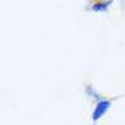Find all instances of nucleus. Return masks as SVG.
Segmentation results:
<instances>
[{
  "label": "nucleus",
  "mask_w": 125,
  "mask_h": 125,
  "mask_svg": "<svg viewBox=\"0 0 125 125\" xmlns=\"http://www.w3.org/2000/svg\"><path fill=\"white\" fill-rule=\"evenodd\" d=\"M110 107V102H107V100H102V102L98 103V106H96L95 111H94V121H96L98 118H100L103 114L107 111V109Z\"/></svg>",
  "instance_id": "1"
},
{
  "label": "nucleus",
  "mask_w": 125,
  "mask_h": 125,
  "mask_svg": "<svg viewBox=\"0 0 125 125\" xmlns=\"http://www.w3.org/2000/svg\"><path fill=\"white\" fill-rule=\"evenodd\" d=\"M111 4V0L110 1H102V3H96L94 7H92V10L94 11H104V10H107V7Z\"/></svg>",
  "instance_id": "2"
}]
</instances>
